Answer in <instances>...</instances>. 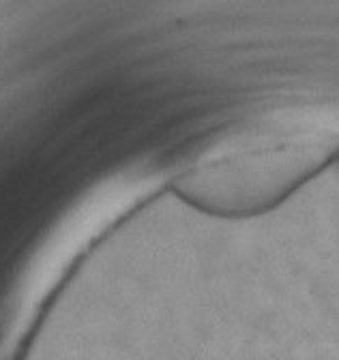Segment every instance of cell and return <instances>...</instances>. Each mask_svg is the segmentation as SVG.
Listing matches in <instances>:
<instances>
[{
    "label": "cell",
    "mask_w": 339,
    "mask_h": 360,
    "mask_svg": "<svg viewBox=\"0 0 339 360\" xmlns=\"http://www.w3.org/2000/svg\"><path fill=\"white\" fill-rule=\"evenodd\" d=\"M318 146H264L200 163L179 180V191L198 208L243 214L277 202L322 165Z\"/></svg>",
    "instance_id": "6da1fadb"
}]
</instances>
